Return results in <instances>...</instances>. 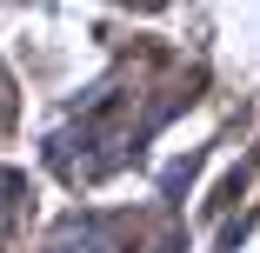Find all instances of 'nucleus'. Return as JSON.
Wrapping results in <instances>:
<instances>
[{"mask_svg":"<svg viewBox=\"0 0 260 253\" xmlns=\"http://www.w3.org/2000/svg\"><path fill=\"white\" fill-rule=\"evenodd\" d=\"M0 93H7V80H0Z\"/></svg>","mask_w":260,"mask_h":253,"instance_id":"7ed1b4c3","label":"nucleus"},{"mask_svg":"<svg viewBox=\"0 0 260 253\" xmlns=\"http://www.w3.org/2000/svg\"><path fill=\"white\" fill-rule=\"evenodd\" d=\"M47 253H127V240H120L114 220H67L47 240Z\"/></svg>","mask_w":260,"mask_h":253,"instance_id":"f257e3e1","label":"nucleus"},{"mask_svg":"<svg viewBox=\"0 0 260 253\" xmlns=\"http://www.w3.org/2000/svg\"><path fill=\"white\" fill-rule=\"evenodd\" d=\"M14 207H20V173H7V167H0V233L14 227Z\"/></svg>","mask_w":260,"mask_h":253,"instance_id":"f03ea898","label":"nucleus"}]
</instances>
